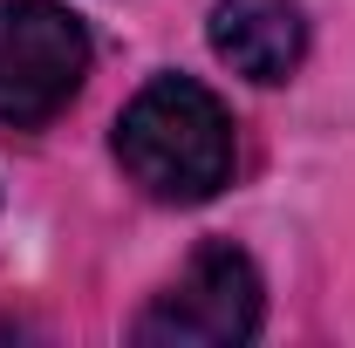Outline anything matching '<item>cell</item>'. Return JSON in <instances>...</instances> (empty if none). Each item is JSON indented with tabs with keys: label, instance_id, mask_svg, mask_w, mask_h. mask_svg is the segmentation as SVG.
Returning a JSON list of instances; mask_svg holds the SVG:
<instances>
[{
	"label": "cell",
	"instance_id": "cell-1",
	"mask_svg": "<svg viewBox=\"0 0 355 348\" xmlns=\"http://www.w3.org/2000/svg\"><path fill=\"white\" fill-rule=\"evenodd\" d=\"M116 164L144 198L157 205H205L232 184V116L205 82L191 76H157L123 103L116 137H110Z\"/></svg>",
	"mask_w": 355,
	"mask_h": 348
},
{
	"label": "cell",
	"instance_id": "cell-2",
	"mask_svg": "<svg viewBox=\"0 0 355 348\" xmlns=\"http://www.w3.org/2000/svg\"><path fill=\"white\" fill-rule=\"evenodd\" d=\"M266 321V287L260 266L232 239H205L184 273L130 321V342L144 348H239Z\"/></svg>",
	"mask_w": 355,
	"mask_h": 348
},
{
	"label": "cell",
	"instance_id": "cell-3",
	"mask_svg": "<svg viewBox=\"0 0 355 348\" xmlns=\"http://www.w3.org/2000/svg\"><path fill=\"white\" fill-rule=\"evenodd\" d=\"M89 28L62 0H0V123L35 130L89 82Z\"/></svg>",
	"mask_w": 355,
	"mask_h": 348
},
{
	"label": "cell",
	"instance_id": "cell-4",
	"mask_svg": "<svg viewBox=\"0 0 355 348\" xmlns=\"http://www.w3.org/2000/svg\"><path fill=\"white\" fill-rule=\"evenodd\" d=\"M205 42L232 76L280 89L308 62V14H301V0H219L205 21Z\"/></svg>",
	"mask_w": 355,
	"mask_h": 348
}]
</instances>
